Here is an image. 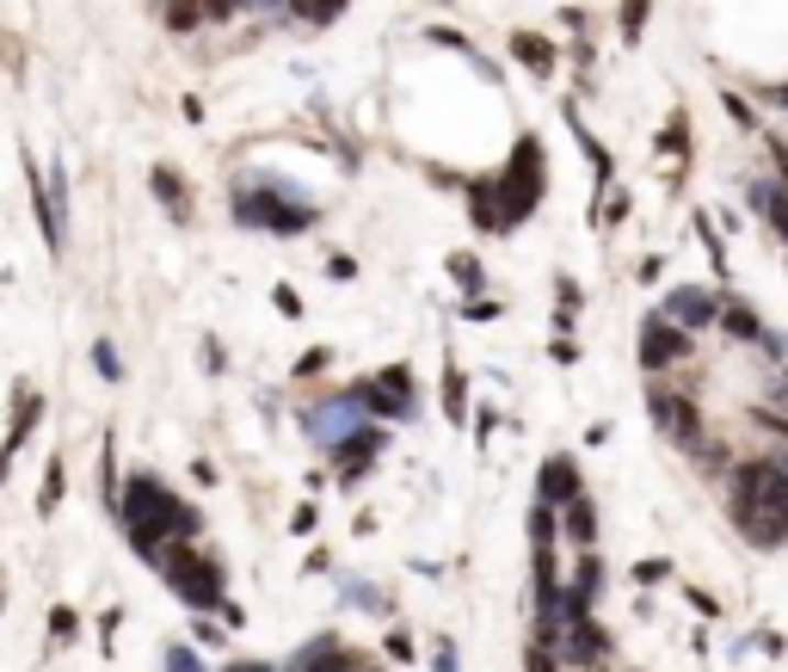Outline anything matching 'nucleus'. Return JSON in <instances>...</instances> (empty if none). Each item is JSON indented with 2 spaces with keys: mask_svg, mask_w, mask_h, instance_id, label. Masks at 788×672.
I'll return each mask as SVG.
<instances>
[{
  "mask_svg": "<svg viewBox=\"0 0 788 672\" xmlns=\"http://www.w3.org/2000/svg\"><path fill=\"white\" fill-rule=\"evenodd\" d=\"M160 568H167L173 593L186 598V605H198V610H217V605H222V562H210L203 549H191V543H167Z\"/></svg>",
  "mask_w": 788,
  "mask_h": 672,
  "instance_id": "1",
  "label": "nucleus"
},
{
  "mask_svg": "<svg viewBox=\"0 0 788 672\" xmlns=\"http://www.w3.org/2000/svg\"><path fill=\"white\" fill-rule=\"evenodd\" d=\"M234 222H247V229H271V235H302L314 222V203H290V198H271L265 186H234Z\"/></svg>",
  "mask_w": 788,
  "mask_h": 672,
  "instance_id": "2",
  "label": "nucleus"
},
{
  "mask_svg": "<svg viewBox=\"0 0 788 672\" xmlns=\"http://www.w3.org/2000/svg\"><path fill=\"white\" fill-rule=\"evenodd\" d=\"M542 186H548L542 148H536V136H524V142H518V155H511V167H506V179H493V191H499V203H506L511 229H518V222H524L530 210H536Z\"/></svg>",
  "mask_w": 788,
  "mask_h": 672,
  "instance_id": "3",
  "label": "nucleus"
},
{
  "mask_svg": "<svg viewBox=\"0 0 788 672\" xmlns=\"http://www.w3.org/2000/svg\"><path fill=\"white\" fill-rule=\"evenodd\" d=\"M352 395H357V407H364V414H376V420H413V414H419L413 371H401V364H388V371L364 376Z\"/></svg>",
  "mask_w": 788,
  "mask_h": 672,
  "instance_id": "4",
  "label": "nucleus"
},
{
  "mask_svg": "<svg viewBox=\"0 0 788 672\" xmlns=\"http://www.w3.org/2000/svg\"><path fill=\"white\" fill-rule=\"evenodd\" d=\"M647 414H653V426H659L672 444H678L684 456L702 444V414H696V401L684 389H672V383H653L647 389Z\"/></svg>",
  "mask_w": 788,
  "mask_h": 672,
  "instance_id": "5",
  "label": "nucleus"
},
{
  "mask_svg": "<svg viewBox=\"0 0 788 672\" xmlns=\"http://www.w3.org/2000/svg\"><path fill=\"white\" fill-rule=\"evenodd\" d=\"M364 420H370V414L357 407L352 389H345V395H326V401H314L309 414H302V426H309V438L321 444V451H333V444H340L352 426H364Z\"/></svg>",
  "mask_w": 788,
  "mask_h": 672,
  "instance_id": "6",
  "label": "nucleus"
},
{
  "mask_svg": "<svg viewBox=\"0 0 788 672\" xmlns=\"http://www.w3.org/2000/svg\"><path fill=\"white\" fill-rule=\"evenodd\" d=\"M696 352V340L684 328H672L665 315H647V328H641V364H647L653 376L672 371V364H684Z\"/></svg>",
  "mask_w": 788,
  "mask_h": 672,
  "instance_id": "7",
  "label": "nucleus"
},
{
  "mask_svg": "<svg viewBox=\"0 0 788 672\" xmlns=\"http://www.w3.org/2000/svg\"><path fill=\"white\" fill-rule=\"evenodd\" d=\"M659 315L672 321V328H684V333H702V328H714L721 297H714V290H702V284H684V290H665Z\"/></svg>",
  "mask_w": 788,
  "mask_h": 672,
  "instance_id": "8",
  "label": "nucleus"
},
{
  "mask_svg": "<svg viewBox=\"0 0 788 672\" xmlns=\"http://www.w3.org/2000/svg\"><path fill=\"white\" fill-rule=\"evenodd\" d=\"M382 444H388V432L364 420V426H352V432H345L340 444H333V463H340L345 482H357V475H364V470L376 463V456H382Z\"/></svg>",
  "mask_w": 788,
  "mask_h": 672,
  "instance_id": "9",
  "label": "nucleus"
},
{
  "mask_svg": "<svg viewBox=\"0 0 788 672\" xmlns=\"http://www.w3.org/2000/svg\"><path fill=\"white\" fill-rule=\"evenodd\" d=\"M555 525H561V537H567L573 549H591V543H598V506H591L586 487H579L573 500L555 506Z\"/></svg>",
  "mask_w": 788,
  "mask_h": 672,
  "instance_id": "10",
  "label": "nucleus"
},
{
  "mask_svg": "<svg viewBox=\"0 0 788 672\" xmlns=\"http://www.w3.org/2000/svg\"><path fill=\"white\" fill-rule=\"evenodd\" d=\"M63 203H68V173L56 167L44 179V191H37V210H44V235H49V247H63Z\"/></svg>",
  "mask_w": 788,
  "mask_h": 672,
  "instance_id": "11",
  "label": "nucleus"
},
{
  "mask_svg": "<svg viewBox=\"0 0 788 672\" xmlns=\"http://www.w3.org/2000/svg\"><path fill=\"white\" fill-rule=\"evenodd\" d=\"M714 328H721L726 340H740V345H757V340H764V321H757V315L745 309L740 297H721V315H714Z\"/></svg>",
  "mask_w": 788,
  "mask_h": 672,
  "instance_id": "12",
  "label": "nucleus"
},
{
  "mask_svg": "<svg viewBox=\"0 0 788 672\" xmlns=\"http://www.w3.org/2000/svg\"><path fill=\"white\" fill-rule=\"evenodd\" d=\"M573 494H579V463L573 456H548L542 463V506H561Z\"/></svg>",
  "mask_w": 788,
  "mask_h": 672,
  "instance_id": "13",
  "label": "nucleus"
},
{
  "mask_svg": "<svg viewBox=\"0 0 788 672\" xmlns=\"http://www.w3.org/2000/svg\"><path fill=\"white\" fill-rule=\"evenodd\" d=\"M345 667H352V654H345L333 636H321V641H309V648H302L284 672H345Z\"/></svg>",
  "mask_w": 788,
  "mask_h": 672,
  "instance_id": "14",
  "label": "nucleus"
},
{
  "mask_svg": "<svg viewBox=\"0 0 788 672\" xmlns=\"http://www.w3.org/2000/svg\"><path fill=\"white\" fill-rule=\"evenodd\" d=\"M745 203H752L757 217H764V222L776 229V235L788 241V186H770V179H757V186H752V198H745Z\"/></svg>",
  "mask_w": 788,
  "mask_h": 672,
  "instance_id": "15",
  "label": "nucleus"
},
{
  "mask_svg": "<svg viewBox=\"0 0 788 672\" xmlns=\"http://www.w3.org/2000/svg\"><path fill=\"white\" fill-rule=\"evenodd\" d=\"M468 217H475L480 229H511V217H506V203H499L493 179H475V186H468Z\"/></svg>",
  "mask_w": 788,
  "mask_h": 672,
  "instance_id": "16",
  "label": "nucleus"
},
{
  "mask_svg": "<svg viewBox=\"0 0 788 672\" xmlns=\"http://www.w3.org/2000/svg\"><path fill=\"white\" fill-rule=\"evenodd\" d=\"M511 56H518V63L530 68V75H555V49H548V37H536V32H518L511 37Z\"/></svg>",
  "mask_w": 788,
  "mask_h": 672,
  "instance_id": "17",
  "label": "nucleus"
},
{
  "mask_svg": "<svg viewBox=\"0 0 788 672\" xmlns=\"http://www.w3.org/2000/svg\"><path fill=\"white\" fill-rule=\"evenodd\" d=\"M155 191H160V203H167L179 222H191V198H186V179L179 173H167V167H155Z\"/></svg>",
  "mask_w": 788,
  "mask_h": 672,
  "instance_id": "18",
  "label": "nucleus"
},
{
  "mask_svg": "<svg viewBox=\"0 0 788 672\" xmlns=\"http://www.w3.org/2000/svg\"><path fill=\"white\" fill-rule=\"evenodd\" d=\"M296 19H309V25H333L345 13V0H290Z\"/></svg>",
  "mask_w": 788,
  "mask_h": 672,
  "instance_id": "19",
  "label": "nucleus"
},
{
  "mask_svg": "<svg viewBox=\"0 0 788 672\" xmlns=\"http://www.w3.org/2000/svg\"><path fill=\"white\" fill-rule=\"evenodd\" d=\"M450 278L463 284V290H480V284H487V272H480L475 253H450Z\"/></svg>",
  "mask_w": 788,
  "mask_h": 672,
  "instance_id": "20",
  "label": "nucleus"
},
{
  "mask_svg": "<svg viewBox=\"0 0 788 672\" xmlns=\"http://www.w3.org/2000/svg\"><path fill=\"white\" fill-rule=\"evenodd\" d=\"M641 25H647V0H622V37H641Z\"/></svg>",
  "mask_w": 788,
  "mask_h": 672,
  "instance_id": "21",
  "label": "nucleus"
},
{
  "mask_svg": "<svg viewBox=\"0 0 788 672\" xmlns=\"http://www.w3.org/2000/svg\"><path fill=\"white\" fill-rule=\"evenodd\" d=\"M764 407H776V414H788V364H783V371L770 376V383H764Z\"/></svg>",
  "mask_w": 788,
  "mask_h": 672,
  "instance_id": "22",
  "label": "nucleus"
},
{
  "mask_svg": "<svg viewBox=\"0 0 788 672\" xmlns=\"http://www.w3.org/2000/svg\"><path fill=\"white\" fill-rule=\"evenodd\" d=\"M659 142H665V148H672V155H678V161L690 155V124H684V111H678V118H672V130H665Z\"/></svg>",
  "mask_w": 788,
  "mask_h": 672,
  "instance_id": "23",
  "label": "nucleus"
},
{
  "mask_svg": "<svg viewBox=\"0 0 788 672\" xmlns=\"http://www.w3.org/2000/svg\"><path fill=\"white\" fill-rule=\"evenodd\" d=\"M93 364H99V376H111V383H118V376H124V364H118V352H111L106 340L93 345Z\"/></svg>",
  "mask_w": 788,
  "mask_h": 672,
  "instance_id": "24",
  "label": "nucleus"
},
{
  "mask_svg": "<svg viewBox=\"0 0 788 672\" xmlns=\"http://www.w3.org/2000/svg\"><path fill=\"white\" fill-rule=\"evenodd\" d=\"M764 155H770V161H776V173L788 179V142H783V136H764Z\"/></svg>",
  "mask_w": 788,
  "mask_h": 672,
  "instance_id": "25",
  "label": "nucleus"
},
{
  "mask_svg": "<svg viewBox=\"0 0 788 672\" xmlns=\"http://www.w3.org/2000/svg\"><path fill=\"white\" fill-rule=\"evenodd\" d=\"M63 500V463H49V482H44V506Z\"/></svg>",
  "mask_w": 788,
  "mask_h": 672,
  "instance_id": "26",
  "label": "nucleus"
},
{
  "mask_svg": "<svg viewBox=\"0 0 788 672\" xmlns=\"http://www.w3.org/2000/svg\"><path fill=\"white\" fill-rule=\"evenodd\" d=\"M770 463H776V470H783V475H788V444H783V451H776V456H770Z\"/></svg>",
  "mask_w": 788,
  "mask_h": 672,
  "instance_id": "27",
  "label": "nucleus"
}]
</instances>
